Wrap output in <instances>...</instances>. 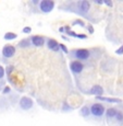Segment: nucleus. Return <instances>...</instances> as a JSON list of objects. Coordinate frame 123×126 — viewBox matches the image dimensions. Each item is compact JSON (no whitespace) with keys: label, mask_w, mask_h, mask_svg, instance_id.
Returning a JSON list of instances; mask_svg holds the SVG:
<instances>
[{"label":"nucleus","mask_w":123,"mask_h":126,"mask_svg":"<svg viewBox=\"0 0 123 126\" xmlns=\"http://www.w3.org/2000/svg\"><path fill=\"white\" fill-rule=\"evenodd\" d=\"M87 93L88 94H93V95H95V96H100V95H102V93H103V89H102V87L101 86L96 84V86L91 87L90 90L87 91Z\"/></svg>","instance_id":"obj_10"},{"label":"nucleus","mask_w":123,"mask_h":126,"mask_svg":"<svg viewBox=\"0 0 123 126\" xmlns=\"http://www.w3.org/2000/svg\"><path fill=\"white\" fill-rule=\"evenodd\" d=\"M86 29H88V32L90 33V34H93L94 33V29H93V25H88Z\"/></svg>","instance_id":"obj_23"},{"label":"nucleus","mask_w":123,"mask_h":126,"mask_svg":"<svg viewBox=\"0 0 123 126\" xmlns=\"http://www.w3.org/2000/svg\"><path fill=\"white\" fill-rule=\"evenodd\" d=\"M62 38H63V40H66V41H70V38L66 37V36H64V35H62Z\"/></svg>","instance_id":"obj_28"},{"label":"nucleus","mask_w":123,"mask_h":126,"mask_svg":"<svg viewBox=\"0 0 123 126\" xmlns=\"http://www.w3.org/2000/svg\"><path fill=\"white\" fill-rule=\"evenodd\" d=\"M19 105H20V108L22 109L23 111H28L30 109L33 108L34 102L30 96H22L20 102H19Z\"/></svg>","instance_id":"obj_8"},{"label":"nucleus","mask_w":123,"mask_h":126,"mask_svg":"<svg viewBox=\"0 0 123 126\" xmlns=\"http://www.w3.org/2000/svg\"><path fill=\"white\" fill-rule=\"evenodd\" d=\"M55 6H56V2L54 0H42L38 3V9L42 13H49L54 10Z\"/></svg>","instance_id":"obj_4"},{"label":"nucleus","mask_w":123,"mask_h":126,"mask_svg":"<svg viewBox=\"0 0 123 126\" xmlns=\"http://www.w3.org/2000/svg\"><path fill=\"white\" fill-rule=\"evenodd\" d=\"M46 45H47V47L49 48L50 50H52V52H55V53L60 52V43H58L55 38L47 37V40H46Z\"/></svg>","instance_id":"obj_9"},{"label":"nucleus","mask_w":123,"mask_h":126,"mask_svg":"<svg viewBox=\"0 0 123 126\" xmlns=\"http://www.w3.org/2000/svg\"><path fill=\"white\" fill-rule=\"evenodd\" d=\"M3 38L6 41H13V40H15V38H18V34L13 33V32H7L6 34L3 35Z\"/></svg>","instance_id":"obj_14"},{"label":"nucleus","mask_w":123,"mask_h":126,"mask_svg":"<svg viewBox=\"0 0 123 126\" xmlns=\"http://www.w3.org/2000/svg\"><path fill=\"white\" fill-rule=\"evenodd\" d=\"M64 30H66V33H67L69 31H71V26H70V25H66V26H64Z\"/></svg>","instance_id":"obj_26"},{"label":"nucleus","mask_w":123,"mask_h":126,"mask_svg":"<svg viewBox=\"0 0 123 126\" xmlns=\"http://www.w3.org/2000/svg\"><path fill=\"white\" fill-rule=\"evenodd\" d=\"M79 115L83 116V117H88L90 115V109L87 105H84L83 108L79 110Z\"/></svg>","instance_id":"obj_13"},{"label":"nucleus","mask_w":123,"mask_h":126,"mask_svg":"<svg viewBox=\"0 0 123 126\" xmlns=\"http://www.w3.org/2000/svg\"><path fill=\"white\" fill-rule=\"evenodd\" d=\"M30 46H32L31 41H30V37L24 38V40H22L20 43H19V47H30Z\"/></svg>","instance_id":"obj_15"},{"label":"nucleus","mask_w":123,"mask_h":126,"mask_svg":"<svg viewBox=\"0 0 123 126\" xmlns=\"http://www.w3.org/2000/svg\"><path fill=\"white\" fill-rule=\"evenodd\" d=\"M66 6H69L66 10L74 12L76 14L88 18V12L91 10V2L88 0H79L74 2H67Z\"/></svg>","instance_id":"obj_1"},{"label":"nucleus","mask_w":123,"mask_h":126,"mask_svg":"<svg viewBox=\"0 0 123 126\" xmlns=\"http://www.w3.org/2000/svg\"><path fill=\"white\" fill-rule=\"evenodd\" d=\"M22 32L24 34H30V33H32V28H31V26H25L22 30Z\"/></svg>","instance_id":"obj_19"},{"label":"nucleus","mask_w":123,"mask_h":126,"mask_svg":"<svg viewBox=\"0 0 123 126\" xmlns=\"http://www.w3.org/2000/svg\"><path fill=\"white\" fill-rule=\"evenodd\" d=\"M96 100L101 101V102H107V103H122V100L117 98H108V96H95Z\"/></svg>","instance_id":"obj_11"},{"label":"nucleus","mask_w":123,"mask_h":126,"mask_svg":"<svg viewBox=\"0 0 123 126\" xmlns=\"http://www.w3.org/2000/svg\"><path fill=\"white\" fill-rule=\"evenodd\" d=\"M72 25H79L81 28H86L85 26V22H84L83 20H79V19H76V20H74L73 22H72Z\"/></svg>","instance_id":"obj_17"},{"label":"nucleus","mask_w":123,"mask_h":126,"mask_svg":"<svg viewBox=\"0 0 123 126\" xmlns=\"http://www.w3.org/2000/svg\"><path fill=\"white\" fill-rule=\"evenodd\" d=\"M114 120L117 121L118 123H120V124H123V112L122 111H118L117 115H115Z\"/></svg>","instance_id":"obj_16"},{"label":"nucleus","mask_w":123,"mask_h":126,"mask_svg":"<svg viewBox=\"0 0 123 126\" xmlns=\"http://www.w3.org/2000/svg\"><path fill=\"white\" fill-rule=\"evenodd\" d=\"M59 32H60V33H66V30H64V26H61V28H59Z\"/></svg>","instance_id":"obj_27"},{"label":"nucleus","mask_w":123,"mask_h":126,"mask_svg":"<svg viewBox=\"0 0 123 126\" xmlns=\"http://www.w3.org/2000/svg\"><path fill=\"white\" fill-rule=\"evenodd\" d=\"M94 2L97 4H103V0H94Z\"/></svg>","instance_id":"obj_24"},{"label":"nucleus","mask_w":123,"mask_h":126,"mask_svg":"<svg viewBox=\"0 0 123 126\" xmlns=\"http://www.w3.org/2000/svg\"><path fill=\"white\" fill-rule=\"evenodd\" d=\"M15 53H16L15 46L8 44V45H4L3 46L1 54H2V57H3V58H7V59H9V58L13 57L14 55H15Z\"/></svg>","instance_id":"obj_6"},{"label":"nucleus","mask_w":123,"mask_h":126,"mask_svg":"<svg viewBox=\"0 0 123 126\" xmlns=\"http://www.w3.org/2000/svg\"><path fill=\"white\" fill-rule=\"evenodd\" d=\"M96 53V48L87 49V48H75L70 50L69 56L72 60H79V62H91L94 59V55Z\"/></svg>","instance_id":"obj_2"},{"label":"nucleus","mask_w":123,"mask_h":126,"mask_svg":"<svg viewBox=\"0 0 123 126\" xmlns=\"http://www.w3.org/2000/svg\"><path fill=\"white\" fill-rule=\"evenodd\" d=\"M103 3L107 4V6L110 7V8H112L113 7V2L111 1V0H103Z\"/></svg>","instance_id":"obj_20"},{"label":"nucleus","mask_w":123,"mask_h":126,"mask_svg":"<svg viewBox=\"0 0 123 126\" xmlns=\"http://www.w3.org/2000/svg\"><path fill=\"white\" fill-rule=\"evenodd\" d=\"M84 67H85V64L79 62V60H71L70 62V70L75 76L82 74V71L84 70Z\"/></svg>","instance_id":"obj_5"},{"label":"nucleus","mask_w":123,"mask_h":126,"mask_svg":"<svg viewBox=\"0 0 123 126\" xmlns=\"http://www.w3.org/2000/svg\"><path fill=\"white\" fill-rule=\"evenodd\" d=\"M46 40L47 37L42 35H32L30 36V41L32 46H35V47H40V46H44L46 44Z\"/></svg>","instance_id":"obj_7"},{"label":"nucleus","mask_w":123,"mask_h":126,"mask_svg":"<svg viewBox=\"0 0 123 126\" xmlns=\"http://www.w3.org/2000/svg\"><path fill=\"white\" fill-rule=\"evenodd\" d=\"M10 91H11V89L9 88V87H6V88H4V90H3V93H9Z\"/></svg>","instance_id":"obj_25"},{"label":"nucleus","mask_w":123,"mask_h":126,"mask_svg":"<svg viewBox=\"0 0 123 126\" xmlns=\"http://www.w3.org/2000/svg\"><path fill=\"white\" fill-rule=\"evenodd\" d=\"M4 77V68L2 66H0V79H2Z\"/></svg>","instance_id":"obj_22"},{"label":"nucleus","mask_w":123,"mask_h":126,"mask_svg":"<svg viewBox=\"0 0 123 126\" xmlns=\"http://www.w3.org/2000/svg\"><path fill=\"white\" fill-rule=\"evenodd\" d=\"M89 109H90V115L94 116L95 118H101L106 114V110H107L106 106L102 103H99V102L93 103L89 106Z\"/></svg>","instance_id":"obj_3"},{"label":"nucleus","mask_w":123,"mask_h":126,"mask_svg":"<svg viewBox=\"0 0 123 126\" xmlns=\"http://www.w3.org/2000/svg\"><path fill=\"white\" fill-rule=\"evenodd\" d=\"M118 109L117 108H108L107 110H106V117H107V120L108 121H110V120H113V118L115 117V115H117V113H118Z\"/></svg>","instance_id":"obj_12"},{"label":"nucleus","mask_w":123,"mask_h":126,"mask_svg":"<svg viewBox=\"0 0 123 126\" xmlns=\"http://www.w3.org/2000/svg\"><path fill=\"white\" fill-rule=\"evenodd\" d=\"M115 54L117 55H122L123 54V44H122V46H120V47L115 50Z\"/></svg>","instance_id":"obj_21"},{"label":"nucleus","mask_w":123,"mask_h":126,"mask_svg":"<svg viewBox=\"0 0 123 126\" xmlns=\"http://www.w3.org/2000/svg\"><path fill=\"white\" fill-rule=\"evenodd\" d=\"M60 50H62V52L64 53V54H69V49H67V47L64 44H62V43H60Z\"/></svg>","instance_id":"obj_18"}]
</instances>
